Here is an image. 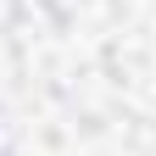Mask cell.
Returning a JSON list of instances; mask_svg holds the SVG:
<instances>
[]
</instances>
